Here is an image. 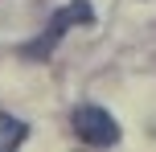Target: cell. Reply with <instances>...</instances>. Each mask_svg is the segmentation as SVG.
<instances>
[{
	"label": "cell",
	"instance_id": "cell-1",
	"mask_svg": "<svg viewBox=\"0 0 156 152\" xmlns=\"http://www.w3.org/2000/svg\"><path fill=\"white\" fill-rule=\"evenodd\" d=\"M90 21H94V12H90V4H86V0H74V4L58 8L54 21H49V29H45V37H37V41H29V45H25V58H49V49L62 41V33L70 29V25H90Z\"/></svg>",
	"mask_w": 156,
	"mask_h": 152
},
{
	"label": "cell",
	"instance_id": "cell-2",
	"mask_svg": "<svg viewBox=\"0 0 156 152\" xmlns=\"http://www.w3.org/2000/svg\"><path fill=\"white\" fill-rule=\"evenodd\" d=\"M70 128L82 144H94V148H107L119 140V123L111 119L103 107H74L70 111Z\"/></svg>",
	"mask_w": 156,
	"mask_h": 152
},
{
	"label": "cell",
	"instance_id": "cell-3",
	"mask_svg": "<svg viewBox=\"0 0 156 152\" xmlns=\"http://www.w3.org/2000/svg\"><path fill=\"white\" fill-rule=\"evenodd\" d=\"M25 136H29V128H25L16 115H0V152H12L25 144Z\"/></svg>",
	"mask_w": 156,
	"mask_h": 152
}]
</instances>
